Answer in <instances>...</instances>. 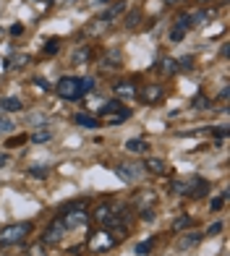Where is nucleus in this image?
I'll list each match as a JSON object with an SVG mask.
<instances>
[{"mask_svg": "<svg viewBox=\"0 0 230 256\" xmlns=\"http://www.w3.org/2000/svg\"><path fill=\"white\" fill-rule=\"evenodd\" d=\"M86 3H92V6H102V3H110V0H86Z\"/></svg>", "mask_w": 230, "mask_h": 256, "instance_id": "nucleus-41", "label": "nucleus"}, {"mask_svg": "<svg viewBox=\"0 0 230 256\" xmlns=\"http://www.w3.org/2000/svg\"><path fill=\"white\" fill-rule=\"evenodd\" d=\"M50 138H52V134H50V131H37V134L32 136V142H37V144H42V142H50Z\"/></svg>", "mask_w": 230, "mask_h": 256, "instance_id": "nucleus-25", "label": "nucleus"}, {"mask_svg": "<svg viewBox=\"0 0 230 256\" xmlns=\"http://www.w3.org/2000/svg\"><path fill=\"white\" fill-rule=\"evenodd\" d=\"M220 230H222V222H212L210 228H206V236H217Z\"/></svg>", "mask_w": 230, "mask_h": 256, "instance_id": "nucleus-34", "label": "nucleus"}, {"mask_svg": "<svg viewBox=\"0 0 230 256\" xmlns=\"http://www.w3.org/2000/svg\"><path fill=\"white\" fill-rule=\"evenodd\" d=\"M42 251H44V243L40 240V243H37V246H32V248H29V254H26V256H44Z\"/></svg>", "mask_w": 230, "mask_h": 256, "instance_id": "nucleus-32", "label": "nucleus"}, {"mask_svg": "<svg viewBox=\"0 0 230 256\" xmlns=\"http://www.w3.org/2000/svg\"><path fill=\"white\" fill-rule=\"evenodd\" d=\"M225 196H228V191H222L220 196H214V199H212V209H214V212H217V209H222V202H225Z\"/></svg>", "mask_w": 230, "mask_h": 256, "instance_id": "nucleus-31", "label": "nucleus"}, {"mask_svg": "<svg viewBox=\"0 0 230 256\" xmlns=\"http://www.w3.org/2000/svg\"><path fill=\"white\" fill-rule=\"evenodd\" d=\"M115 243H118V238H112L110 232H97V236L89 240V248L97 254V251H102V248H112Z\"/></svg>", "mask_w": 230, "mask_h": 256, "instance_id": "nucleus-9", "label": "nucleus"}, {"mask_svg": "<svg viewBox=\"0 0 230 256\" xmlns=\"http://www.w3.org/2000/svg\"><path fill=\"white\" fill-rule=\"evenodd\" d=\"M165 3H176V0H165Z\"/></svg>", "mask_w": 230, "mask_h": 256, "instance_id": "nucleus-44", "label": "nucleus"}, {"mask_svg": "<svg viewBox=\"0 0 230 256\" xmlns=\"http://www.w3.org/2000/svg\"><path fill=\"white\" fill-rule=\"evenodd\" d=\"M0 108H3L6 112H18V110H24V104H21L18 97H3L0 100Z\"/></svg>", "mask_w": 230, "mask_h": 256, "instance_id": "nucleus-13", "label": "nucleus"}, {"mask_svg": "<svg viewBox=\"0 0 230 256\" xmlns=\"http://www.w3.org/2000/svg\"><path fill=\"white\" fill-rule=\"evenodd\" d=\"M139 204H146V202H154V194H142L139 199H136Z\"/></svg>", "mask_w": 230, "mask_h": 256, "instance_id": "nucleus-36", "label": "nucleus"}, {"mask_svg": "<svg viewBox=\"0 0 230 256\" xmlns=\"http://www.w3.org/2000/svg\"><path fill=\"white\" fill-rule=\"evenodd\" d=\"M34 84H37L40 89H44V92L50 89V84H48V78H34Z\"/></svg>", "mask_w": 230, "mask_h": 256, "instance_id": "nucleus-38", "label": "nucleus"}, {"mask_svg": "<svg viewBox=\"0 0 230 256\" xmlns=\"http://www.w3.org/2000/svg\"><path fill=\"white\" fill-rule=\"evenodd\" d=\"M100 112H102V118H105L108 123H123L126 118L131 115V108H123V102L120 100H110V102H105L100 108Z\"/></svg>", "mask_w": 230, "mask_h": 256, "instance_id": "nucleus-2", "label": "nucleus"}, {"mask_svg": "<svg viewBox=\"0 0 230 256\" xmlns=\"http://www.w3.org/2000/svg\"><path fill=\"white\" fill-rule=\"evenodd\" d=\"M126 149L134 152V154H144L146 149H149V144L144 142V138H128V142H126Z\"/></svg>", "mask_w": 230, "mask_h": 256, "instance_id": "nucleus-16", "label": "nucleus"}, {"mask_svg": "<svg viewBox=\"0 0 230 256\" xmlns=\"http://www.w3.org/2000/svg\"><path fill=\"white\" fill-rule=\"evenodd\" d=\"M92 217H94L100 225H108V220L112 217V209H110V204H100V206L94 209V214H92Z\"/></svg>", "mask_w": 230, "mask_h": 256, "instance_id": "nucleus-14", "label": "nucleus"}, {"mask_svg": "<svg viewBox=\"0 0 230 256\" xmlns=\"http://www.w3.org/2000/svg\"><path fill=\"white\" fill-rule=\"evenodd\" d=\"M214 134H217V136H220V138H225V136H228V128L222 126V128H217V131H214Z\"/></svg>", "mask_w": 230, "mask_h": 256, "instance_id": "nucleus-40", "label": "nucleus"}, {"mask_svg": "<svg viewBox=\"0 0 230 256\" xmlns=\"http://www.w3.org/2000/svg\"><path fill=\"white\" fill-rule=\"evenodd\" d=\"M74 209H86V199H74V202L63 204V206H60V214H66V212H74Z\"/></svg>", "mask_w": 230, "mask_h": 256, "instance_id": "nucleus-20", "label": "nucleus"}, {"mask_svg": "<svg viewBox=\"0 0 230 256\" xmlns=\"http://www.w3.org/2000/svg\"><path fill=\"white\" fill-rule=\"evenodd\" d=\"M149 251H152V240H142L139 246H136V254H139V256H146Z\"/></svg>", "mask_w": 230, "mask_h": 256, "instance_id": "nucleus-26", "label": "nucleus"}, {"mask_svg": "<svg viewBox=\"0 0 230 256\" xmlns=\"http://www.w3.org/2000/svg\"><path fill=\"white\" fill-rule=\"evenodd\" d=\"M48 168H40V165H34V168H29V176L32 178H48Z\"/></svg>", "mask_w": 230, "mask_h": 256, "instance_id": "nucleus-24", "label": "nucleus"}, {"mask_svg": "<svg viewBox=\"0 0 230 256\" xmlns=\"http://www.w3.org/2000/svg\"><path fill=\"white\" fill-rule=\"evenodd\" d=\"M142 176H144V170L139 165H126V162H123V165H118V178L126 180V183H136Z\"/></svg>", "mask_w": 230, "mask_h": 256, "instance_id": "nucleus-8", "label": "nucleus"}, {"mask_svg": "<svg viewBox=\"0 0 230 256\" xmlns=\"http://www.w3.org/2000/svg\"><path fill=\"white\" fill-rule=\"evenodd\" d=\"M214 10L210 8H204V10H194V14H188V21H191V26H204V21H210L212 18Z\"/></svg>", "mask_w": 230, "mask_h": 256, "instance_id": "nucleus-11", "label": "nucleus"}, {"mask_svg": "<svg viewBox=\"0 0 230 256\" xmlns=\"http://www.w3.org/2000/svg\"><path fill=\"white\" fill-rule=\"evenodd\" d=\"M10 34H14V37H21V34H24V26H21V24H14V26H10Z\"/></svg>", "mask_w": 230, "mask_h": 256, "instance_id": "nucleus-37", "label": "nucleus"}, {"mask_svg": "<svg viewBox=\"0 0 230 256\" xmlns=\"http://www.w3.org/2000/svg\"><path fill=\"white\" fill-rule=\"evenodd\" d=\"M202 232H194V236H183L180 238V243H178V248L180 251H186V248H194V246H199V243H202Z\"/></svg>", "mask_w": 230, "mask_h": 256, "instance_id": "nucleus-15", "label": "nucleus"}, {"mask_svg": "<svg viewBox=\"0 0 230 256\" xmlns=\"http://www.w3.org/2000/svg\"><path fill=\"white\" fill-rule=\"evenodd\" d=\"M206 180H202V178H194V180H188V194H194V196H204L206 194Z\"/></svg>", "mask_w": 230, "mask_h": 256, "instance_id": "nucleus-17", "label": "nucleus"}, {"mask_svg": "<svg viewBox=\"0 0 230 256\" xmlns=\"http://www.w3.org/2000/svg\"><path fill=\"white\" fill-rule=\"evenodd\" d=\"M162 74L165 76L178 74V60H176V58H162Z\"/></svg>", "mask_w": 230, "mask_h": 256, "instance_id": "nucleus-19", "label": "nucleus"}, {"mask_svg": "<svg viewBox=\"0 0 230 256\" xmlns=\"http://www.w3.org/2000/svg\"><path fill=\"white\" fill-rule=\"evenodd\" d=\"M89 55H92V52H89V48H82V50L76 52V58H74V63L78 66V63H84V60H89Z\"/></svg>", "mask_w": 230, "mask_h": 256, "instance_id": "nucleus-27", "label": "nucleus"}, {"mask_svg": "<svg viewBox=\"0 0 230 256\" xmlns=\"http://www.w3.org/2000/svg\"><path fill=\"white\" fill-rule=\"evenodd\" d=\"M58 94H60L63 100H68V102H74V100H78L84 94L82 92V81H78L76 76H63L60 81H58Z\"/></svg>", "mask_w": 230, "mask_h": 256, "instance_id": "nucleus-3", "label": "nucleus"}, {"mask_svg": "<svg viewBox=\"0 0 230 256\" xmlns=\"http://www.w3.org/2000/svg\"><path fill=\"white\" fill-rule=\"evenodd\" d=\"M6 165V154H0V168H3Z\"/></svg>", "mask_w": 230, "mask_h": 256, "instance_id": "nucleus-42", "label": "nucleus"}, {"mask_svg": "<svg viewBox=\"0 0 230 256\" xmlns=\"http://www.w3.org/2000/svg\"><path fill=\"white\" fill-rule=\"evenodd\" d=\"M112 89H115V94H118L120 100H134L136 97V86L131 84V81H118Z\"/></svg>", "mask_w": 230, "mask_h": 256, "instance_id": "nucleus-10", "label": "nucleus"}, {"mask_svg": "<svg viewBox=\"0 0 230 256\" xmlns=\"http://www.w3.org/2000/svg\"><path fill=\"white\" fill-rule=\"evenodd\" d=\"M142 168L149 170V172H157V176H162V172L168 170V168H165V162H162V160H157V157H146Z\"/></svg>", "mask_w": 230, "mask_h": 256, "instance_id": "nucleus-12", "label": "nucleus"}, {"mask_svg": "<svg viewBox=\"0 0 230 256\" xmlns=\"http://www.w3.org/2000/svg\"><path fill=\"white\" fill-rule=\"evenodd\" d=\"M162 86L160 84H146V86H142V89H136V97H139L142 102H146V104H154V102H160L162 100Z\"/></svg>", "mask_w": 230, "mask_h": 256, "instance_id": "nucleus-5", "label": "nucleus"}, {"mask_svg": "<svg viewBox=\"0 0 230 256\" xmlns=\"http://www.w3.org/2000/svg\"><path fill=\"white\" fill-rule=\"evenodd\" d=\"M178 68H183V71H191V68H194V58H191V55L180 58V60H178Z\"/></svg>", "mask_w": 230, "mask_h": 256, "instance_id": "nucleus-29", "label": "nucleus"}, {"mask_svg": "<svg viewBox=\"0 0 230 256\" xmlns=\"http://www.w3.org/2000/svg\"><path fill=\"white\" fill-rule=\"evenodd\" d=\"M89 222V212L86 209H74V212H66L63 214V225L66 230H74V228H82Z\"/></svg>", "mask_w": 230, "mask_h": 256, "instance_id": "nucleus-6", "label": "nucleus"}, {"mask_svg": "<svg viewBox=\"0 0 230 256\" xmlns=\"http://www.w3.org/2000/svg\"><path fill=\"white\" fill-rule=\"evenodd\" d=\"M78 81H82V92H84V94L94 89V78H78Z\"/></svg>", "mask_w": 230, "mask_h": 256, "instance_id": "nucleus-33", "label": "nucleus"}, {"mask_svg": "<svg viewBox=\"0 0 230 256\" xmlns=\"http://www.w3.org/2000/svg\"><path fill=\"white\" fill-rule=\"evenodd\" d=\"M199 3H204V6H206V3H217V0H199Z\"/></svg>", "mask_w": 230, "mask_h": 256, "instance_id": "nucleus-43", "label": "nucleus"}, {"mask_svg": "<svg viewBox=\"0 0 230 256\" xmlns=\"http://www.w3.org/2000/svg\"><path fill=\"white\" fill-rule=\"evenodd\" d=\"M210 104H212V100H210V97H204V94H199L196 100H194V108H196V110H206Z\"/></svg>", "mask_w": 230, "mask_h": 256, "instance_id": "nucleus-23", "label": "nucleus"}, {"mask_svg": "<svg viewBox=\"0 0 230 256\" xmlns=\"http://www.w3.org/2000/svg\"><path fill=\"white\" fill-rule=\"evenodd\" d=\"M0 131H14V123L8 118H3V115H0Z\"/></svg>", "mask_w": 230, "mask_h": 256, "instance_id": "nucleus-35", "label": "nucleus"}, {"mask_svg": "<svg viewBox=\"0 0 230 256\" xmlns=\"http://www.w3.org/2000/svg\"><path fill=\"white\" fill-rule=\"evenodd\" d=\"M191 29V21H188V14H180L176 26L170 29V42H180L183 37H186V32Z\"/></svg>", "mask_w": 230, "mask_h": 256, "instance_id": "nucleus-7", "label": "nucleus"}, {"mask_svg": "<svg viewBox=\"0 0 230 256\" xmlns=\"http://www.w3.org/2000/svg\"><path fill=\"white\" fill-rule=\"evenodd\" d=\"M74 120H76V126H84V128H100V120L92 118V115H84V112H78Z\"/></svg>", "mask_w": 230, "mask_h": 256, "instance_id": "nucleus-18", "label": "nucleus"}, {"mask_svg": "<svg viewBox=\"0 0 230 256\" xmlns=\"http://www.w3.org/2000/svg\"><path fill=\"white\" fill-rule=\"evenodd\" d=\"M142 220H146V222H149V220H154V212H152V209H142Z\"/></svg>", "mask_w": 230, "mask_h": 256, "instance_id": "nucleus-39", "label": "nucleus"}, {"mask_svg": "<svg viewBox=\"0 0 230 256\" xmlns=\"http://www.w3.org/2000/svg\"><path fill=\"white\" fill-rule=\"evenodd\" d=\"M66 236V225H63V217H58L50 222V228L44 230V236H42V243L44 246H55V243H60Z\"/></svg>", "mask_w": 230, "mask_h": 256, "instance_id": "nucleus-4", "label": "nucleus"}, {"mask_svg": "<svg viewBox=\"0 0 230 256\" xmlns=\"http://www.w3.org/2000/svg\"><path fill=\"white\" fill-rule=\"evenodd\" d=\"M139 21H142V14H139V10H131V14H126V26H128V29H136V26H139Z\"/></svg>", "mask_w": 230, "mask_h": 256, "instance_id": "nucleus-21", "label": "nucleus"}, {"mask_svg": "<svg viewBox=\"0 0 230 256\" xmlns=\"http://www.w3.org/2000/svg\"><path fill=\"white\" fill-rule=\"evenodd\" d=\"M32 230H34L32 222H14V225H6L3 230H0V246H14V243H21Z\"/></svg>", "mask_w": 230, "mask_h": 256, "instance_id": "nucleus-1", "label": "nucleus"}, {"mask_svg": "<svg viewBox=\"0 0 230 256\" xmlns=\"http://www.w3.org/2000/svg\"><path fill=\"white\" fill-rule=\"evenodd\" d=\"M58 50H60V40H58V37L48 40V44H44V55H55Z\"/></svg>", "mask_w": 230, "mask_h": 256, "instance_id": "nucleus-22", "label": "nucleus"}, {"mask_svg": "<svg viewBox=\"0 0 230 256\" xmlns=\"http://www.w3.org/2000/svg\"><path fill=\"white\" fill-rule=\"evenodd\" d=\"M188 225H191V217H178V220H176V225H172V230L178 232V230H183V228H188Z\"/></svg>", "mask_w": 230, "mask_h": 256, "instance_id": "nucleus-30", "label": "nucleus"}, {"mask_svg": "<svg viewBox=\"0 0 230 256\" xmlns=\"http://www.w3.org/2000/svg\"><path fill=\"white\" fill-rule=\"evenodd\" d=\"M170 186L176 188V194H188V183L186 180H172Z\"/></svg>", "mask_w": 230, "mask_h": 256, "instance_id": "nucleus-28", "label": "nucleus"}]
</instances>
